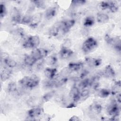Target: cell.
Returning a JSON list of instances; mask_svg holds the SVG:
<instances>
[{
    "mask_svg": "<svg viewBox=\"0 0 121 121\" xmlns=\"http://www.w3.org/2000/svg\"><path fill=\"white\" fill-rule=\"evenodd\" d=\"M19 84L23 87L32 89L37 86L40 82V78L35 74L25 76L19 81Z\"/></svg>",
    "mask_w": 121,
    "mask_h": 121,
    "instance_id": "1",
    "label": "cell"
},
{
    "mask_svg": "<svg viewBox=\"0 0 121 121\" xmlns=\"http://www.w3.org/2000/svg\"><path fill=\"white\" fill-rule=\"evenodd\" d=\"M120 108L116 100H112L107 108V113L112 116L109 120L117 121V117L120 114Z\"/></svg>",
    "mask_w": 121,
    "mask_h": 121,
    "instance_id": "2",
    "label": "cell"
},
{
    "mask_svg": "<svg viewBox=\"0 0 121 121\" xmlns=\"http://www.w3.org/2000/svg\"><path fill=\"white\" fill-rule=\"evenodd\" d=\"M98 45L97 41L93 37L87 38L82 45V49L84 52L87 53L94 50Z\"/></svg>",
    "mask_w": 121,
    "mask_h": 121,
    "instance_id": "3",
    "label": "cell"
},
{
    "mask_svg": "<svg viewBox=\"0 0 121 121\" xmlns=\"http://www.w3.org/2000/svg\"><path fill=\"white\" fill-rule=\"evenodd\" d=\"M75 24V20L74 19H68L61 22L60 23V29L61 30L63 34L67 33L70 28Z\"/></svg>",
    "mask_w": 121,
    "mask_h": 121,
    "instance_id": "4",
    "label": "cell"
},
{
    "mask_svg": "<svg viewBox=\"0 0 121 121\" xmlns=\"http://www.w3.org/2000/svg\"><path fill=\"white\" fill-rule=\"evenodd\" d=\"M10 15L13 22L15 24H21L22 17L18 9L16 7H14L11 11Z\"/></svg>",
    "mask_w": 121,
    "mask_h": 121,
    "instance_id": "5",
    "label": "cell"
},
{
    "mask_svg": "<svg viewBox=\"0 0 121 121\" xmlns=\"http://www.w3.org/2000/svg\"><path fill=\"white\" fill-rule=\"evenodd\" d=\"M42 18V14L41 13H37L32 16L30 23L29 24V27L32 28H36L41 22Z\"/></svg>",
    "mask_w": 121,
    "mask_h": 121,
    "instance_id": "6",
    "label": "cell"
},
{
    "mask_svg": "<svg viewBox=\"0 0 121 121\" xmlns=\"http://www.w3.org/2000/svg\"><path fill=\"white\" fill-rule=\"evenodd\" d=\"M80 92L79 88L77 86H73L71 87L69 95L74 102H77L80 99Z\"/></svg>",
    "mask_w": 121,
    "mask_h": 121,
    "instance_id": "7",
    "label": "cell"
},
{
    "mask_svg": "<svg viewBox=\"0 0 121 121\" xmlns=\"http://www.w3.org/2000/svg\"><path fill=\"white\" fill-rule=\"evenodd\" d=\"M43 112V109L40 107H34L28 110L27 113L28 117L35 119V118L38 117L40 115L42 114Z\"/></svg>",
    "mask_w": 121,
    "mask_h": 121,
    "instance_id": "8",
    "label": "cell"
},
{
    "mask_svg": "<svg viewBox=\"0 0 121 121\" xmlns=\"http://www.w3.org/2000/svg\"><path fill=\"white\" fill-rule=\"evenodd\" d=\"M27 40L31 48H37L40 43V39L38 35H31L27 38Z\"/></svg>",
    "mask_w": 121,
    "mask_h": 121,
    "instance_id": "9",
    "label": "cell"
},
{
    "mask_svg": "<svg viewBox=\"0 0 121 121\" xmlns=\"http://www.w3.org/2000/svg\"><path fill=\"white\" fill-rule=\"evenodd\" d=\"M86 64L90 67H96L99 66L102 63V60L100 58L88 57L85 59Z\"/></svg>",
    "mask_w": 121,
    "mask_h": 121,
    "instance_id": "10",
    "label": "cell"
},
{
    "mask_svg": "<svg viewBox=\"0 0 121 121\" xmlns=\"http://www.w3.org/2000/svg\"><path fill=\"white\" fill-rule=\"evenodd\" d=\"M83 67V63L81 62H71L69 63L67 68L71 71H78Z\"/></svg>",
    "mask_w": 121,
    "mask_h": 121,
    "instance_id": "11",
    "label": "cell"
},
{
    "mask_svg": "<svg viewBox=\"0 0 121 121\" xmlns=\"http://www.w3.org/2000/svg\"><path fill=\"white\" fill-rule=\"evenodd\" d=\"M104 77L108 78H113L115 76V72L111 65H107L103 70Z\"/></svg>",
    "mask_w": 121,
    "mask_h": 121,
    "instance_id": "12",
    "label": "cell"
},
{
    "mask_svg": "<svg viewBox=\"0 0 121 121\" xmlns=\"http://www.w3.org/2000/svg\"><path fill=\"white\" fill-rule=\"evenodd\" d=\"M59 54L61 59H67L72 55L73 54V52L70 49L61 48Z\"/></svg>",
    "mask_w": 121,
    "mask_h": 121,
    "instance_id": "13",
    "label": "cell"
},
{
    "mask_svg": "<svg viewBox=\"0 0 121 121\" xmlns=\"http://www.w3.org/2000/svg\"><path fill=\"white\" fill-rule=\"evenodd\" d=\"M57 71V70L55 68H46L44 70V74L48 79H51L54 78L56 75Z\"/></svg>",
    "mask_w": 121,
    "mask_h": 121,
    "instance_id": "14",
    "label": "cell"
},
{
    "mask_svg": "<svg viewBox=\"0 0 121 121\" xmlns=\"http://www.w3.org/2000/svg\"><path fill=\"white\" fill-rule=\"evenodd\" d=\"M97 21L100 23H106L109 20V17L105 13L99 12L97 14L96 16Z\"/></svg>",
    "mask_w": 121,
    "mask_h": 121,
    "instance_id": "15",
    "label": "cell"
},
{
    "mask_svg": "<svg viewBox=\"0 0 121 121\" xmlns=\"http://www.w3.org/2000/svg\"><path fill=\"white\" fill-rule=\"evenodd\" d=\"M36 61L37 60L31 54L26 55L24 59V63L29 67H32L34 65Z\"/></svg>",
    "mask_w": 121,
    "mask_h": 121,
    "instance_id": "16",
    "label": "cell"
},
{
    "mask_svg": "<svg viewBox=\"0 0 121 121\" xmlns=\"http://www.w3.org/2000/svg\"><path fill=\"white\" fill-rule=\"evenodd\" d=\"M56 14V7H50L45 11V17L47 19H50L53 17Z\"/></svg>",
    "mask_w": 121,
    "mask_h": 121,
    "instance_id": "17",
    "label": "cell"
},
{
    "mask_svg": "<svg viewBox=\"0 0 121 121\" xmlns=\"http://www.w3.org/2000/svg\"><path fill=\"white\" fill-rule=\"evenodd\" d=\"M11 71L7 68L4 69L0 73V79L2 81L4 82L8 80L11 76Z\"/></svg>",
    "mask_w": 121,
    "mask_h": 121,
    "instance_id": "18",
    "label": "cell"
},
{
    "mask_svg": "<svg viewBox=\"0 0 121 121\" xmlns=\"http://www.w3.org/2000/svg\"><path fill=\"white\" fill-rule=\"evenodd\" d=\"M121 81L119 80L117 81H115L113 84V86L112 87V90L111 91V93L112 95H116L119 93H120V91L121 90Z\"/></svg>",
    "mask_w": 121,
    "mask_h": 121,
    "instance_id": "19",
    "label": "cell"
},
{
    "mask_svg": "<svg viewBox=\"0 0 121 121\" xmlns=\"http://www.w3.org/2000/svg\"><path fill=\"white\" fill-rule=\"evenodd\" d=\"M60 30V24H55L53 26H52V27L49 29V34L51 36H56L58 35Z\"/></svg>",
    "mask_w": 121,
    "mask_h": 121,
    "instance_id": "20",
    "label": "cell"
},
{
    "mask_svg": "<svg viewBox=\"0 0 121 121\" xmlns=\"http://www.w3.org/2000/svg\"><path fill=\"white\" fill-rule=\"evenodd\" d=\"M111 94V90L108 89L102 88L99 89L97 92V95L100 98H104L107 97Z\"/></svg>",
    "mask_w": 121,
    "mask_h": 121,
    "instance_id": "21",
    "label": "cell"
},
{
    "mask_svg": "<svg viewBox=\"0 0 121 121\" xmlns=\"http://www.w3.org/2000/svg\"><path fill=\"white\" fill-rule=\"evenodd\" d=\"M90 110L95 113L99 114L102 110L101 105L98 103H94L90 106Z\"/></svg>",
    "mask_w": 121,
    "mask_h": 121,
    "instance_id": "22",
    "label": "cell"
},
{
    "mask_svg": "<svg viewBox=\"0 0 121 121\" xmlns=\"http://www.w3.org/2000/svg\"><path fill=\"white\" fill-rule=\"evenodd\" d=\"M3 62L8 68L10 69L15 67L17 64V62L14 60L10 58H8Z\"/></svg>",
    "mask_w": 121,
    "mask_h": 121,
    "instance_id": "23",
    "label": "cell"
},
{
    "mask_svg": "<svg viewBox=\"0 0 121 121\" xmlns=\"http://www.w3.org/2000/svg\"><path fill=\"white\" fill-rule=\"evenodd\" d=\"M95 23V19L92 16H88L86 17L83 22V25L86 27L92 26Z\"/></svg>",
    "mask_w": 121,
    "mask_h": 121,
    "instance_id": "24",
    "label": "cell"
},
{
    "mask_svg": "<svg viewBox=\"0 0 121 121\" xmlns=\"http://www.w3.org/2000/svg\"><path fill=\"white\" fill-rule=\"evenodd\" d=\"M57 58L54 55H51L47 57L45 60V63L49 65L55 64L57 62Z\"/></svg>",
    "mask_w": 121,
    "mask_h": 121,
    "instance_id": "25",
    "label": "cell"
},
{
    "mask_svg": "<svg viewBox=\"0 0 121 121\" xmlns=\"http://www.w3.org/2000/svg\"><path fill=\"white\" fill-rule=\"evenodd\" d=\"M68 78L66 77H63L59 79L56 80V84L55 87H59L64 85L68 81Z\"/></svg>",
    "mask_w": 121,
    "mask_h": 121,
    "instance_id": "26",
    "label": "cell"
},
{
    "mask_svg": "<svg viewBox=\"0 0 121 121\" xmlns=\"http://www.w3.org/2000/svg\"><path fill=\"white\" fill-rule=\"evenodd\" d=\"M90 85V79L89 78H83L82 80L79 83L78 86L79 88L81 90L84 89L85 88H86V87Z\"/></svg>",
    "mask_w": 121,
    "mask_h": 121,
    "instance_id": "27",
    "label": "cell"
},
{
    "mask_svg": "<svg viewBox=\"0 0 121 121\" xmlns=\"http://www.w3.org/2000/svg\"><path fill=\"white\" fill-rule=\"evenodd\" d=\"M17 90L16 83L14 81L10 82L7 86V91L9 93H14Z\"/></svg>",
    "mask_w": 121,
    "mask_h": 121,
    "instance_id": "28",
    "label": "cell"
},
{
    "mask_svg": "<svg viewBox=\"0 0 121 121\" xmlns=\"http://www.w3.org/2000/svg\"><path fill=\"white\" fill-rule=\"evenodd\" d=\"M54 94H55L54 91H52L46 93L43 96V97H42L43 101L44 102H48L52 98V97L54 96Z\"/></svg>",
    "mask_w": 121,
    "mask_h": 121,
    "instance_id": "29",
    "label": "cell"
},
{
    "mask_svg": "<svg viewBox=\"0 0 121 121\" xmlns=\"http://www.w3.org/2000/svg\"><path fill=\"white\" fill-rule=\"evenodd\" d=\"M108 9L112 13L117 12L119 9L118 5L114 1H109V6Z\"/></svg>",
    "mask_w": 121,
    "mask_h": 121,
    "instance_id": "30",
    "label": "cell"
},
{
    "mask_svg": "<svg viewBox=\"0 0 121 121\" xmlns=\"http://www.w3.org/2000/svg\"><path fill=\"white\" fill-rule=\"evenodd\" d=\"M56 84V80L54 78L49 79H48L47 80H46L44 83V86L48 88H51L55 87V85Z\"/></svg>",
    "mask_w": 121,
    "mask_h": 121,
    "instance_id": "31",
    "label": "cell"
},
{
    "mask_svg": "<svg viewBox=\"0 0 121 121\" xmlns=\"http://www.w3.org/2000/svg\"><path fill=\"white\" fill-rule=\"evenodd\" d=\"M31 2L33 3L35 7H36L38 9H43L45 7V3L43 0H32Z\"/></svg>",
    "mask_w": 121,
    "mask_h": 121,
    "instance_id": "32",
    "label": "cell"
},
{
    "mask_svg": "<svg viewBox=\"0 0 121 121\" xmlns=\"http://www.w3.org/2000/svg\"><path fill=\"white\" fill-rule=\"evenodd\" d=\"M31 55L37 61L42 59L38 48L34 49V50L31 52Z\"/></svg>",
    "mask_w": 121,
    "mask_h": 121,
    "instance_id": "33",
    "label": "cell"
},
{
    "mask_svg": "<svg viewBox=\"0 0 121 121\" xmlns=\"http://www.w3.org/2000/svg\"><path fill=\"white\" fill-rule=\"evenodd\" d=\"M90 91L87 88H85L82 89L80 92V98H82L83 99H86L89 95Z\"/></svg>",
    "mask_w": 121,
    "mask_h": 121,
    "instance_id": "34",
    "label": "cell"
},
{
    "mask_svg": "<svg viewBox=\"0 0 121 121\" xmlns=\"http://www.w3.org/2000/svg\"><path fill=\"white\" fill-rule=\"evenodd\" d=\"M32 16L29 15H25L22 17L21 24L23 25H29L31 20Z\"/></svg>",
    "mask_w": 121,
    "mask_h": 121,
    "instance_id": "35",
    "label": "cell"
},
{
    "mask_svg": "<svg viewBox=\"0 0 121 121\" xmlns=\"http://www.w3.org/2000/svg\"><path fill=\"white\" fill-rule=\"evenodd\" d=\"M41 56L42 59H43L44 58L47 57L49 54V51L44 48H38Z\"/></svg>",
    "mask_w": 121,
    "mask_h": 121,
    "instance_id": "36",
    "label": "cell"
},
{
    "mask_svg": "<svg viewBox=\"0 0 121 121\" xmlns=\"http://www.w3.org/2000/svg\"><path fill=\"white\" fill-rule=\"evenodd\" d=\"M7 13L6 8L4 4L1 3L0 5V17H3L6 15Z\"/></svg>",
    "mask_w": 121,
    "mask_h": 121,
    "instance_id": "37",
    "label": "cell"
},
{
    "mask_svg": "<svg viewBox=\"0 0 121 121\" xmlns=\"http://www.w3.org/2000/svg\"><path fill=\"white\" fill-rule=\"evenodd\" d=\"M71 44L72 43L71 40L69 39H66L64 41V42L62 44L61 48L69 49V48L71 46Z\"/></svg>",
    "mask_w": 121,
    "mask_h": 121,
    "instance_id": "38",
    "label": "cell"
},
{
    "mask_svg": "<svg viewBox=\"0 0 121 121\" xmlns=\"http://www.w3.org/2000/svg\"><path fill=\"white\" fill-rule=\"evenodd\" d=\"M104 40L108 44L112 45L114 42V38L111 37L108 34H106L104 36Z\"/></svg>",
    "mask_w": 121,
    "mask_h": 121,
    "instance_id": "39",
    "label": "cell"
},
{
    "mask_svg": "<svg viewBox=\"0 0 121 121\" xmlns=\"http://www.w3.org/2000/svg\"><path fill=\"white\" fill-rule=\"evenodd\" d=\"M86 2L85 0H73L71 1V5L73 6H78L84 4Z\"/></svg>",
    "mask_w": 121,
    "mask_h": 121,
    "instance_id": "40",
    "label": "cell"
},
{
    "mask_svg": "<svg viewBox=\"0 0 121 121\" xmlns=\"http://www.w3.org/2000/svg\"><path fill=\"white\" fill-rule=\"evenodd\" d=\"M109 6V1H102L100 3V8L102 10H105L106 9H108Z\"/></svg>",
    "mask_w": 121,
    "mask_h": 121,
    "instance_id": "41",
    "label": "cell"
},
{
    "mask_svg": "<svg viewBox=\"0 0 121 121\" xmlns=\"http://www.w3.org/2000/svg\"><path fill=\"white\" fill-rule=\"evenodd\" d=\"M0 58H1V60L2 61H4L5 60H6V59H7L8 58H9V55L8 53L7 52H1L0 54Z\"/></svg>",
    "mask_w": 121,
    "mask_h": 121,
    "instance_id": "42",
    "label": "cell"
},
{
    "mask_svg": "<svg viewBox=\"0 0 121 121\" xmlns=\"http://www.w3.org/2000/svg\"><path fill=\"white\" fill-rule=\"evenodd\" d=\"M88 73H89L88 71H87V70H83V71L81 72V73L80 74L79 78L80 79H83V78H84L86 76H87V75H88Z\"/></svg>",
    "mask_w": 121,
    "mask_h": 121,
    "instance_id": "43",
    "label": "cell"
},
{
    "mask_svg": "<svg viewBox=\"0 0 121 121\" xmlns=\"http://www.w3.org/2000/svg\"><path fill=\"white\" fill-rule=\"evenodd\" d=\"M69 121H81V120L80 119V118L79 117H78L76 115H73L70 117V118L69 120Z\"/></svg>",
    "mask_w": 121,
    "mask_h": 121,
    "instance_id": "44",
    "label": "cell"
},
{
    "mask_svg": "<svg viewBox=\"0 0 121 121\" xmlns=\"http://www.w3.org/2000/svg\"><path fill=\"white\" fill-rule=\"evenodd\" d=\"M117 95V96H116V98H117V102H118L119 103H121V93H118Z\"/></svg>",
    "mask_w": 121,
    "mask_h": 121,
    "instance_id": "45",
    "label": "cell"
}]
</instances>
